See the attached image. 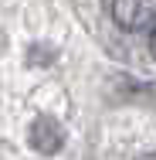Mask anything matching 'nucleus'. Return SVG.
I'll use <instances>...</instances> for the list:
<instances>
[{"instance_id": "nucleus-2", "label": "nucleus", "mask_w": 156, "mask_h": 160, "mask_svg": "<svg viewBox=\"0 0 156 160\" xmlns=\"http://www.w3.org/2000/svg\"><path fill=\"white\" fill-rule=\"evenodd\" d=\"M27 140H31V147L37 153H44V157H51V153H58L64 147V129L58 119H51V116H37L31 123V133H27Z\"/></svg>"}, {"instance_id": "nucleus-1", "label": "nucleus", "mask_w": 156, "mask_h": 160, "mask_svg": "<svg viewBox=\"0 0 156 160\" xmlns=\"http://www.w3.org/2000/svg\"><path fill=\"white\" fill-rule=\"evenodd\" d=\"M109 14L129 34L156 31V0H116V3H109Z\"/></svg>"}, {"instance_id": "nucleus-3", "label": "nucleus", "mask_w": 156, "mask_h": 160, "mask_svg": "<svg viewBox=\"0 0 156 160\" xmlns=\"http://www.w3.org/2000/svg\"><path fill=\"white\" fill-rule=\"evenodd\" d=\"M149 51H153V58H156V31L149 34Z\"/></svg>"}, {"instance_id": "nucleus-4", "label": "nucleus", "mask_w": 156, "mask_h": 160, "mask_svg": "<svg viewBox=\"0 0 156 160\" xmlns=\"http://www.w3.org/2000/svg\"><path fill=\"white\" fill-rule=\"evenodd\" d=\"M139 160H156V153H143V157H139Z\"/></svg>"}]
</instances>
